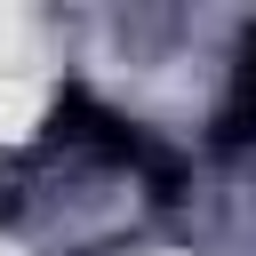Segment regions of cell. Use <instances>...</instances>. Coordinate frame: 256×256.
<instances>
[{
	"mask_svg": "<svg viewBox=\"0 0 256 256\" xmlns=\"http://www.w3.org/2000/svg\"><path fill=\"white\" fill-rule=\"evenodd\" d=\"M224 120H232V128H248V120H256V32L240 40V64H232V104H224Z\"/></svg>",
	"mask_w": 256,
	"mask_h": 256,
	"instance_id": "cell-1",
	"label": "cell"
}]
</instances>
